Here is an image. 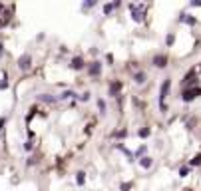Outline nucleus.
<instances>
[{
  "label": "nucleus",
  "instance_id": "f257e3e1",
  "mask_svg": "<svg viewBox=\"0 0 201 191\" xmlns=\"http://www.w3.org/2000/svg\"><path fill=\"white\" fill-rule=\"evenodd\" d=\"M169 88H171V80H165L161 84V90H159V105H161V112H165L167 110V105H165V98H167V94H169Z\"/></svg>",
  "mask_w": 201,
  "mask_h": 191
},
{
  "label": "nucleus",
  "instance_id": "f03ea898",
  "mask_svg": "<svg viewBox=\"0 0 201 191\" xmlns=\"http://www.w3.org/2000/svg\"><path fill=\"white\" fill-rule=\"evenodd\" d=\"M30 66H32V56L26 52V54H22V56L18 58V68L22 72H26V70H30Z\"/></svg>",
  "mask_w": 201,
  "mask_h": 191
},
{
  "label": "nucleus",
  "instance_id": "7ed1b4c3",
  "mask_svg": "<svg viewBox=\"0 0 201 191\" xmlns=\"http://www.w3.org/2000/svg\"><path fill=\"white\" fill-rule=\"evenodd\" d=\"M197 96H201V88H195V90H185L181 94V100L183 102H193Z\"/></svg>",
  "mask_w": 201,
  "mask_h": 191
},
{
  "label": "nucleus",
  "instance_id": "20e7f679",
  "mask_svg": "<svg viewBox=\"0 0 201 191\" xmlns=\"http://www.w3.org/2000/svg\"><path fill=\"white\" fill-rule=\"evenodd\" d=\"M151 64L155 68H165L167 66V56H165V54H155L153 60H151Z\"/></svg>",
  "mask_w": 201,
  "mask_h": 191
},
{
  "label": "nucleus",
  "instance_id": "39448f33",
  "mask_svg": "<svg viewBox=\"0 0 201 191\" xmlns=\"http://www.w3.org/2000/svg\"><path fill=\"white\" fill-rule=\"evenodd\" d=\"M86 70H88V74H90V76H98V74L102 72V62H92Z\"/></svg>",
  "mask_w": 201,
  "mask_h": 191
},
{
  "label": "nucleus",
  "instance_id": "423d86ee",
  "mask_svg": "<svg viewBox=\"0 0 201 191\" xmlns=\"http://www.w3.org/2000/svg\"><path fill=\"white\" fill-rule=\"evenodd\" d=\"M70 68H72V70H82V68H86V62H84L80 56H76V58H72V62H70Z\"/></svg>",
  "mask_w": 201,
  "mask_h": 191
},
{
  "label": "nucleus",
  "instance_id": "0eeeda50",
  "mask_svg": "<svg viewBox=\"0 0 201 191\" xmlns=\"http://www.w3.org/2000/svg\"><path fill=\"white\" fill-rule=\"evenodd\" d=\"M120 90H122V82L114 80L110 84V96H118V94H120Z\"/></svg>",
  "mask_w": 201,
  "mask_h": 191
},
{
  "label": "nucleus",
  "instance_id": "6e6552de",
  "mask_svg": "<svg viewBox=\"0 0 201 191\" xmlns=\"http://www.w3.org/2000/svg\"><path fill=\"white\" fill-rule=\"evenodd\" d=\"M38 100H40V102H46V104H56L58 98H54V96H50V94H40Z\"/></svg>",
  "mask_w": 201,
  "mask_h": 191
},
{
  "label": "nucleus",
  "instance_id": "1a4fd4ad",
  "mask_svg": "<svg viewBox=\"0 0 201 191\" xmlns=\"http://www.w3.org/2000/svg\"><path fill=\"white\" fill-rule=\"evenodd\" d=\"M145 78H148V76H145V72H135V74H134V82L139 84V86L145 84Z\"/></svg>",
  "mask_w": 201,
  "mask_h": 191
},
{
  "label": "nucleus",
  "instance_id": "9d476101",
  "mask_svg": "<svg viewBox=\"0 0 201 191\" xmlns=\"http://www.w3.org/2000/svg\"><path fill=\"white\" fill-rule=\"evenodd\" d=\"M139 165L144 167V169H149V167L153 165V159L149 157V155H145V157H141V159H139Z\"/></svg>",
  "mask_w": 201,
  "mask_h": 191
},
{
  "label": "nucleus",
  "instance_id": "9b49d317",
  "mask_svg": "<svg viewBox=\"0 0 201 191\" xmlns=\"http://www.w3.org/2000/svg\"><path fill=\"white\" fill-rule=\"evenodd\" d=\"M149 134H151V129H149V128H141V129H139V138H148Z\"/></svg>",
  "mask_w": 201,
  "mask_h": 191
},
{
  "label": "nucleus",
  "instance_id": "f8f14e48",
  "mask_svg": "<svg viewBox=\"0 0 201 191\" xmlns=\"http://www.w3.org/2000/svg\"><path fill=\"white\" fill-rule=\"evenodd\" d=\"M84 175H86V173H84V171H78V177H76L78 185H84Z\"/></svg>",
  "mask_w": 201,
  "mask_h": 191
},
{
  "label": "nucleus",
  "instance_id": "ddd939ff",
  "mask_svg": "<svg viewBox=\"0 0 201 191\" xmlns=\"http://www.w3.org/2000/svg\"><path fill=\"white\" fill-rule=\"evenodd\" d=\"M2 80H8V74H4ZM4 88H8V82H0V90H4Z\"/></svg>",
  "mask_w": 201,
  "mask_h": 191
},
{
  "label": "nucleus",
  "instance_id": "4468645a",
  "mask_svg": "<svg viewBox=\"0 0 201 191\" xmlns=\"http://www.w3.org/2000/svg\"><path fill=\"white\" fill-rule=\"evenodd\" d=\"M191 165H201V153H199V155H195V157L191 159Z\"/></svg>",
  "mask_w": 201,
  "mask_h": 191
},
{
  "label": "nucleus",
  "instance_id": "2eb2a0df",
  "mask_svg": "<svg viewBox=\"0 0 201 191\" xmlns=\"http://www.w3.org/2000/svg\"><path fill=\"white\" fill-rule=\"evenodd\" d=\"M74 96H76V92H74V90H68V92H64V94H62V98H74Z\"/></svg>",
  "mask_w": 201,
  "mask_h": 191
},
{
  "label": "nucleus",
  "instance_id": "dca6fc26",
  "mask_svg": "<svg viewBox=\"0 0 201 191\" xmlns=\"http://www.w3.org/2000/svg\"><path fill=\"white\" fill-rule=\"evenodd\" d=\"M173 40H175V36H173V34H167V40H165V42H167V46H171Z\"/></svg>",
  "mask_w": 201,
  "mask_h": 191
},
{
  "label": "nucleus",
  "instance_id": "f3484780",
  "mask_svg": "<svg viewBox=\"0 0 201 191\" xmlns=\"http://www.w3.org/2000/svg\"><path fill=\"white\" fill-rule=\"evenodd\" d=\"M98 108H100V110H102V114H105V102H98Z\"/></svg>",
  "mask_w": 201,
  "mask_h": 191
},
{
  "label": "nucleus",
  "instance_id": "a211bd4d",
  "mask_svg": "<svg viewBox=\"0 0 201 191\" xmlns=\"http://www.w3.org/2000/svg\"><path fill=\"white\" fill-rule=\"evenodd\" d=\"M187 171H189V167H181V169H179V175L185 177V175H187Z\"/></svg>",
  "mask_w": 201,
  "mask_h": 191
},
{
  "label": "nucleus",
  "instance_id": "6ab92c4d",
  "mask_svg": "<svg viewBox=\"0 0 201 191\" xmlns=\"http://www.w3.org/2000/svg\"><path fill=\"white\" fill-rule=\"evenodd\" d=\"M94 4H96V2H84V6H82V8H92Z\"/></svg>",
  "mask_w": 201,
  "mask_h": 191
},
{
  "label": "nucleus",
  "instance_id": "aec40b11",
  "mask_svg": "<svg viewBox=\"0 0 201 191\" xmlns=\"http://www.w3.org/2000/svg\"><path fill=\"white\" fill-rule=\"evenodd\" d=\"M125 135H128V131H125V129H122V131H118V138H125Z\"/></svg>",
  "mask_w": 201,
  "mask_h": 191
},
{
  "label": "nucleus",
  "instance_id": "412c9836",
  "mask_svg": "<svg viewBox=\"0 0 201 191\" xmlns=\"http://www.w3.org/2000/svg\"><path fill=\"white\" fill-rule=\"evenodd\" d=\"M191 6H201V0H193V2H191Z\"/></svg>",
  "mask_w": 201,
  "mask_h": 191
},
{
  "label": "nucleus",
  "instance_id": "4be33fe9",
  "mask_svg": "<svg viewBox=\"0 0 201 191\" xmlns=\"http://www.w3.org/2000/svg\"><path fill=\"white\" fill-rule=\"evenodd\" d=\"M2 8H4V4H0V10H2Z\"/></svg>",
  "mask_w": 201,
  "mask_h": 191
}]
</instances>
